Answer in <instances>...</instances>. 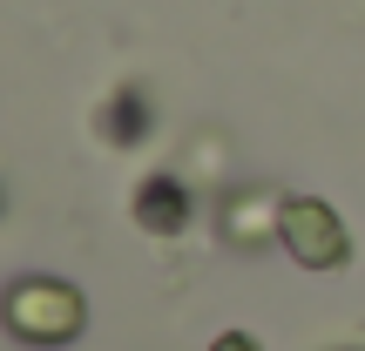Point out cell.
I'll return each mask as SVG.
<instances>
[{"label":"cell","mask_w":365,"mask_h":351,"mask_svg":"<svg viewBox=\"0 0 365 351\" xmlns=\"http://www.w3.org/2000/svg\"><path fill=\"white\" fill-rule=\"evenodd\" d=\"M0 325H7V338L34 351H61L88 331V298L68 277H14L0 290Z\"/></svg>","instance_id":"1"},{"label":"cell","mask_w":365,"mask_h":351,"mask_svg":"<svg viewBox=\"0 0 365 351\" xmlns=\"http://www.w3.org/2000/svg\"><path fill=\"white\" fill-rule=\"evenodd\" d=\"M277 243H284V257L298 263V271H312V277L352 263V230H345V216L325 203V196H284Z\"/></svg>","instance_id":"2"},{"label":"cell","mask_w":365,"mask_h":351,"mask_svg":"<svg viewBox=\"0 0 365 351\" xmlns=\"http://www.w3.org/2000/svg\"><path fill=\"white\" fill-rule=\"evenodd\" d=\"M129 223L143 236H182L196 223V182L182 176L176 162H170V169H149L129 189Z\"/></svg>","instance_id":"3"},{"label":"cell","mask_w":365,"mask_h":351,"mask_svg":"<svg viewBox=\"0 0 365 351\" xmlns=\"http://www.w3.org/2000/svg\"><path fill=\"white\" fill-rule=\"evenodd\" d=\"M277 216H284V189H271V182H244V189L223 196L217 230H223L230 250H264V243H277Z\"/></svg>","instance_id":"4"},{"label":"cell","mask_w":365,"mask_h":351,"mask_svg":"<svg viewBox=\"0 0 365 351\" xmlns=\"http://www.w3.org/2000/svg\"><path fill=\"white\" fill-rule=\"evenodd\" d=\"M95 129H102L108 149L149 142V129H156V102H149V88H143V81H115L108 102H102V115H95Z\"/></svg>","instance_id":"5"},{"label":"cell","mask_w":365,"mask_h":351,"mask_svg":"<svg viewBox=\"0 0 365 351\" xmlns=\"http://www.w3.org/2000/svg\"><path fill=\"white\" fill-rule=\"evenodd\" d=\"M210 351H264V345L250 338V331H217V338H210Z\"/></svg>","instance_id":"6"},{"label":"cell","mask_w":365,"mask_h":351,"mask_svg":"<svg viewBox=\"0 0 365 351\" xmlns=\"http://www.w3.org/2000/svg\"><path fill=\"white\" fill-rule=\"evenodd\" d=\"M0 216H7V189H0Z\"/></svg>","instance_id":"7"},{"label":"cell","mask_w":365,"mask_h":351,"mask_svg":"<svg viewBox=\"0 0 365 351\" xmlns=\"http://www.w3.org/2000/svg\"><path fill=\"white\" fill-rule=\"evenodd\" d=\"M339 351H359V345H339Z\"/></svg>","instance_id":"8"}]
</instances>
